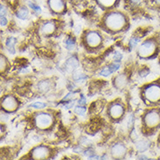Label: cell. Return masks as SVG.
Instances as JSON below:
<instances>
[{
    "mask_svg": "<svg viewBox=\"0 0 160 160\" xmlns=\"http://www.w3.org/2000/svg\"><path fill=\"white\" fill-rule=\"evenodd\" d=\"M126 24L124 16L121 12L109 13L105 19V25L111 30H120Z\"/></svg>",
    "mask_w": 160,
    "mask_h": 160,
    "instance_id": "1",
    "label": "cell"
},
{
    "mask_svg": "<svg viewBox=\"0 0 160 160\" xmlns=\"http://www.w3.org/2000/svg\"><path fill=\"white\" fill-rule=\"evenodd\" d=\"M145 98L150 102H157L160 100V86L152 84L145 90Z\"/></svg>",
    "mask_w": 160,
    "mask_h": 160,
    "instance_id": "2",
    "label": "cell"
},
{
    "mask_svg": "<svg viewBox=\"0 0 160 160\" xmlns=\"http://www.w3.org/2000/svg\"><path fill=\"white\" fill-rule=\"evenodd\" d=\"M52 122H53L52 116L46 113H40L36 115L35 117V123L37 127L42 130L48 128L52 124Z\"/></svg>",
    "mask_w": 160,
    "mask_h": 160,
    "instance_id": "3",
    "label": "cell"
},
{
    "mask_svg": "<svg viewBox=\"0 0 160 160\" xmlns=\"http://www.w3.org/2000/svg\"><path fill=\"white\" fill-rule=\"evenodd\" d=\"M156 49V45L153 41H150V40H147L144 42L142 45H141L140 48H139V54L142 57H149L150 55H151Z\"/></svg>",
    "mask_w": 160,
    "mask_h": 160,
    "instance_id": "4",
    "label": "cell"
},
{
    "mask_svg": "<svg viewBox=\"0 0 160 160\" xmlns=\"http://www.w3.org/2000/svg\"><path fill=\"white\" fill-rule=\"evenodd\" d=\"M145 122L148 127H154L160 123V114L157 110H151L145 115Z\"/></svg>",
    "mask_w": 160,
    "mask_h": 160,
    "instance_id": "5",
    "label": "cell"
},
{
    "mask_svg": "<svg viewBox=\"0 0 160 160\" xmlns=\"http://www.w3.org/2000/svg\"><path fill=\"white\" fill-rule=\"evenodd\" d=\"M49 155V150L46 147L44 146H39L36 147L35 149H33L32 152V156L33 158L35 159H42V158H45Z\"/></svg>",
    "mask_w": 160,
    "mask_h": 160,
    "instance_id": "6",
    "label": "cell"
},
{
    "mask_svg": "<svg viewBox=\"0 0 160 160\" xmlns=\"http://www.w3.org/2000/svg\"><path fill=\"white\" fill-rule=\"evenodd\" d=\"M2 107L5 110L12 111L16 110V108L18 107V102L13 96H6L2 102Z\"/></svg>",
    "mask_w": 160,
    "mask_h": 160,
    "instance_id": "7",
    "label": "cell"
},
{
    "mask_svg": "<svg viewBox=\"0 0 160 160\" xmlns=\"http://www.w3.org/2000/svg\"><path fill=\"white\" fill-rule=\"evenodd\" d=\"M102 38L96 32H90L86 36V41L90 46H96L100 44Z\"/></svg>",
    "mask_w": 160,
    "mask_h": 160,
    "instance_id": "8",
    "label": "cell"
},
{
    "mask_svg": "<svg viewBox=\"0 0 160 160\" xmlns=\"http://www.w3.org/2000/svg\"><path fill=\"white\" fill-rule=\"evenodd\" d=\"M48 5L54 12H61L65 9V3L63 0H48Z\"/></svg>",
    "mask_w": 160,
    "mask_h": 160,
    "instance_id": "9",
    "label": "cell"
},
{
    "mask_svg": "<svg viewBox=\"0 0 160 160\" xmlns=\"http://www.w3.org/2000/svg\"><path fill=\"white\" fill-rule=\"evenodd\" d=\"M110 113L111 116L118 118L123 114V107L119 104V103H115L110 107Z\"/></svg>",
    "mask_w": 160,
    "mask_h": 160,
    "instance_id": "10",
    "label": "cell"
},
{
    "mask_svg": "<svg viewBox=\"0 0 160 160\" xmlns=\"http://www.w3.org/2000/svg\"><path fill=\"white\" fill-rule=\"evenodd\" d=\"M119 68H120V64L119 63H113V64H111L109 67L103 68L100 72V75H102V76H108V75H111L112 73L118 70Z\"/></svg>",
    "mask_w": 160,
    "mask_h": 160,
    "instance_id": "11",
    "label": "cell"
},
{
    "mask_svg": "<svg viewBox=\"0 0 160 160\" xmlns=\"http://www.w3.org/2000/svg\"><path fill=\"white\" fill-rule=\"evenodd\" d=\"M125 148L123 145H115L112 149V155L115 158H121L124 155Z\"/></svg>",
    "mask_w": 160,
    "mask_h": 160,
    "instance_id": "12",
    "label": "cell"
},
{
    "mask_svg": "<svg viewBox=\"0 0 160 160\" xmlns=\"http://www.w3.org/2000/svg\"><path fill=\"white\" fill-rule=\"evenodd\" d=\"M65 66L67 70L69 71V72H73L78 67L79 63H78V60H76L75 58H70V59L67 60Z\"/></svg>",
    "mask_w": 160,
    "mask_h": 160,
    "instance_id": "13",
    "label": "cell"
},
{
    "mask_svg": "<svg viewBox=\"0 0 160 160\" xmlns=\"http://www.w3.org/2000/svg\"><path fill=\"white\" fill-rule=\"evenodd\" d=\"M55 30V25L53 22H46L44 25H42L41 27V32L43 33H51V32H54Z\"/></svg>",
    "mask_w": 160,
    "mask_h": 160,
    "instance_id": "14",
    "label": "cell"
},
{
    "mask_svg": "<svg viewBox=\"0 0 160 160\" xmlns=\"http://www.w3.org/2000/svg\"><path fill=\"white\" fill-rule=\"evenodd\" d=\"M16 42H17V40H16L15 38H13V37H11L9 38L7 41H6V47H7V49L8 51L11 53V54H14L15 53V49H14V45L16 44Z\"/></svg>",
    "mask_w": 160,
    "mask_h": 160,
    "instance_id": "15",
    "label": "cell"
},
{
    "mask_svg": "<svg viewBox=\"0 0 160 160\" xmlns=\"http://www.w3.org/2000/svg\"><path fill=\"white\" fill-rule=\"evenodd\" d=\"M99 5L105 6V7H110L112 5H114L116 3L117 0H96Z\"/></svg>",
    "mask_w": 160,
    "mask_h": 160,
    "instance_id": "16",
    "label": "cell"
},
{
    "mask_svg": "<svg viewBox=\"0 0 160 160\" xmlns=\"http://www.w3.org/2000/svg\"><path fill=\"white\" fill-rule=\"evenodd\" d=\"M16 15L20 19H25L27 18V16H28V11L26 10L25 8H21V9L18 11Z\"/></svg>",
    "mask_w": 160,
    "mask_h": 160,
    "instance_id": "17",
    "label": "cell"
},
{
    "mask_svg": "<svg viewBox=\"0 0 160 160\" xmlns=\"http://www.w3.org/2000/svg\"><path fill=\"white\" fill-rule=\"evenodd\" d=\"M65 46L68 50H73L75 47V42L72 39H67L65 40Z\"/></svg>",
    "mask_w": 160,
    "mask_h": 160,
    "instance_id": "18",
    "label": "cell"
},
{
    "mask_svg": "<svg viewBox=\"0 0 160 160\" xmlns=\"http://www.w3.org/2000/svg\"><path fill=\"white\" fill-rule=\"evenodd\" d=\"M86 78H87V76L84 74H82V73H77V74H75L74 75V79L76 81H82V80H85Z\"/></svg>",
    "mask_w": 160,
    "mask_h": 160,
    "instance_id": "19",
    "label": "cell"
},
{
    "mask_svg": "<svg viewBox=\"0 0 160 160\" xmlns=\"http://www.w3.org/2000/svg\"><path fill=\"white\" fill-rule=\"evenodd\" d=\"M75 113H77L78 115H83L86 112V109L84 107H80V106H76L75 109Z\"/></svg>",
    "mask_w": 160,
    "mask_h": 160,
    "instance_id": "20",
    "label": "cell"
},
{
    "mask_svg": "<svg viewBox=\"0 0 160 160\" xmlns=\"http://www.w3.org/2000/svg\"><path fill=\"white\" fill-rule=\"evenodd\" d=\"M138 41H139V39H137V38H133V39H131V40H130V50H132V49L135 47L136 45H137Z\"/></svg>",
    "mask_w": 160,
    "mask_h": 160,
    "instance_id": "21",
    "label": "cell"
},
{
    "mask_svg": "<svg viewBox=\"0 0 160 160\" xmlns=\"http://www.w3.org/2000/svg\"><path fill=\"white\" fill-rule=\"evenodd\" d=\"M30 107L32 108H35V109H43V108H45V103H43V102H34V103H32V104H31Z\"/></svg>",
    "mask_w": 160,
    "mask_h": 160,
    "instance_id": "22",
    "label": "cell"
},
{
    "mask_svg": "<svg viewBox=\"0 0 160 160\" xmlns=\"http://www.w3.org/2000/svg\"><path fill=\"white\" fill-rule=\"evenodd\" d=\"M29 6H30L32 10L35 11L36 12H38V13H40V12H41V9H40V6H38V5H35V4H33V3H30V4H29Z\"/></svg>",
    "mask_w": 160,
    "mask_h": 160,
    "instance_id": "23",
    "label": "cell"
},
{
    "mask_svg": "<svg viewBox=\"0 0 160 160\" xmlns=\"http://www.w3.org/2000/svg\"><path fill=\"white\" fill-rule=\"evenodd\" d=\"M122 58H123V55L121 54L120 53H118V52H115V54H114V59L116 60H122Z\"/></svg>",
    "mask_w": 160,
    "mask_h": 160,
    "instance_id": "24",
    "label": "cell"
},
{
    "mask_svg": "<svg viewBox=\"0 0 160 160\" xmlns=\"http://www.w3.org/2000/svg\"><path fill=\"white\" fill-rule=\"evenodd\" d=\"M6 25H7V19H5V16H1V25L5 26Z\"/></svg>",
    "mask_w": 160,
    "mask_h": 160,
    "instance_id": "25",
    "label": "cell"
},
{
    "mask_svg": "<svg viewBox=\"0 0 160 160\" xmlns=\"http://www.w3.org/2000/svg\"><path fill=\"white\" fill-rule=\"evenodd\" d=\"M5 65H6V64H5V59L2 56V57H1V68H2V71H3V69L5 67Z\"/></svg>",
    "mask_w": 160,
    "mask_h": 160,
    "instance_id": "26",
    "label": "cell"
},
{
    "mask_svg": "<svg viewBox=\"0 0 160 160\" xmlns=\"http://www.w3.org/2000/svg\"><path fill=\"white\" fill-rule=\"evenodd\" d=\"M80 97H81V99L79 101V104H80V105H83V104H85L86 103V98L84 97V95H80Z\"/></svg>",
    "mask_w": 160,
    "mask_h": 160,
    "instance_id": "27",
    "label": "cell"
},
{
    "mask_svg": "<svg viewBox=\"0 0 160 160\" xmlns=\"http://www.w3.org/2000/svg\"><path fill=\"white\" fill-rule=\"evenodd\" d=\"M5 8L3 7V5H1V16H5Z\"/></svg>",
    "mask_w": 160,
    "mask_h": 160,
    "instance_id": "28",
    "label": "cell"
},
{
    "mask_svg": "<svg viewBox=\"0 0 160 160\" xmlns=\"http://www.w3.org/2000/svg\"><path fill=\"white\" fill-rule=\"evenodd\" d=\"M74 106V102H71L70 104H67V105H65V108L66 109H70Z\"/></svg>",
    "mask_w": 160,
    "mask_h": 160,
    "instance_id": "29",
    "label": "cell"
},
{
    "mask_svg": "<svg viewBox=\"0 0 160 160\" xmlns=\"http://www.w3.org/2000/svg\"><path fill=\"white\" fill-rule=\"evenodd\" d=\"M72 95H74V93H69L68 95H67V96H65V98H64V100H66V99H68L70 96H72Z\"/></svg>",
    "mask_w": 160,
    "mask_h": 160,
    "instance_id": "30",
    "label": "cell"
},
{
    "mask_svg": "<svg viewBox=\"0 0 160 160\" xmlns=\"http://www.w3.org/2000/svg\"><path fill=\"white\" fill-rule=\"evenodd\" d=\"M156 2H158V4H160V0H156Z\"/></svg>",
    "mask_w": 160,
    "mask_h": 160,
    "instance_id": "31",
    "label": "cell"
}]
</instances>
